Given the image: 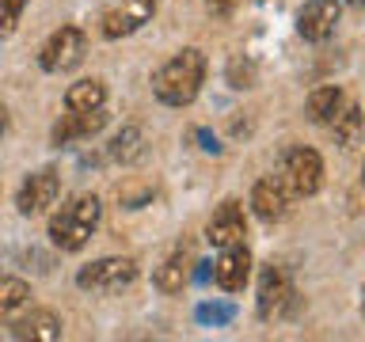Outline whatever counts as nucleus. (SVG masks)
<instances>
[{
    "mask_svg": "<svg viewBox=\"0 0 365 342\" xmlns=\"http://www.w3.org/2000/svg\"><path fill=\"white\" fill-rule=\"evenodd\" d=\"M202 84H205V53L194 50V46L179 50L168 65H160L156 76H153L156 99L168 103V107H187V103H194Z\"/></svg>",
    "mask_w": 365,
    "mask_h": 342,
    "instance_id": "1",
    "label": "nucleus"
},
{
    "mask_svg": "<svg viewBox=\"0 0 365 342\" xmlns=\"http://www.w3.org/2000/svg\"><path fill=\"white\" fill-rule=\"evenodd\" d=\"M99 221H103V202L96 194H80V198H73L68 205H61V209L53 213L50 239L61 251H80L91 239V232L99 228Z\"/></svg>",
    "mask_w": 365,
    "mask_h": 342,
    "instance_id": "2",
    "label": "nucleus"
},
{
    "mask_svg": "<svg viewBox=\"0 0 365 342\" xmlns=\"http://www.w3.org/2000/svg\"><path fill=\"white\" fill-rule=\"evenodd\" d=\"M282 182L289 187V194H297V198H308V194H316L324 187V160H319L316 148H304V145L285 148Z\"/></svg>",
    "mask_w": 365,
    "mask_h": 342,
    "instance_id": "3",
    "label": "nucleus"
},
{
    "mask_svg": "<svg viewBox=\"0 0 365 342\" xmlns=\"http://www.w3.org/2000/svg\"><path fill=\"white\" fill-rule=\"evenodd\" d=\"M88 53V38L80 27H57L38 50V65L46 73H73Z\"/></svg>",
    "mask_w": 365,
    "mask_h": 342,
    "instance_id": "4",
    "label": "nucleus"
},
{
    "mask_svg": "<svg viewBox=\"0 0 365 342\" xmlns=\"http://www.w3.org/2000/svg\"><path fill=\"white\" fill-rule=\"evenodd\" d=\"M137 278V262L133 259H96L88 266L76 270V285L80 289H96V293H114V289H125Z\"/></svg>",
    "mask_w": 365,
    "mask_h": 342,
    "instance_id": "5",
    "label": "nucleus"
},
{
    "mask_svg": "<svg viewBox=\"0 0 365 342\" xmlns=\"http://www.w3.org/2000/svg\"><path fill=\"white\" fill-rule=\"evenodd\" d=\"M293 281H289V274H285L282 266H270L262 270V278H259V301H255V312L259 319H282L285 312H289V304H293Z\"/></svg>",
    "mask_w": 365,
    "mask_h": 342,
    "instance_id": "6",
    "label": "nucleus"
},
{
    "mask_svg": "<svg viewBox=\"0 0 365 342\" xmlns=\"http://www.w3.org/2000/svg\"><path fill=\"white\" fill-rule=\"evenodd\" d=\"M57 194H61V179H57V171L42 167V171H34V175H27V182H23L19 194H16V205H19L23 217H38V213H46L57 202Z\"/></svg>",
    "mask_w": 365,
    "mask_h": 342,
    "instance_id": "7",
    "label": "nucleus"
},
{
    "mask_svg": "<svg viewBox=\"0 0 365 342\" xmlns=\"http://www.w3.org/2000/svg\"><path fill=\"white\" fill-rule=\"evenodd\" d=\"M156 11V0H118L103 11V34L107 38H125V34L141 31Z\"/></svg>",
    "mask_w": 365,
    "mask_h": 342,
    "instance_id": "8",
    "label": "nucleus"
},
{
    "mask_svg": "<svg viewBox=\"0 0 365 342\" xmlns=\"http://www.w3.org/2000/svg\"><path fill=\"white\" fill-rule=\"evenodd\" d=\"M342 16L339 0H304V8L297 11V31L308 42H324L335 34V23Z\"/></svg>",
    "mask_w": 365,
    "mask_h": 342,
    "instance_id": "9",
    "label": "nucleus"
},
{
    "mask_svg": "<svg viewBox=\"0 0 365 342\" xmlns=\"http://www.w3.org/2000/svg\"><path fill=\"white\" fill-rule=\"evenodd\" d=\"M251 278V251L244 244L221 247V259L213 262V281L221 285L225 293H240Z\"/></svg>",
    "mask_w": 365,
    "mask_h": 342,
    "instance_id": "10",
    "label": "nucleus"
},
{
    "mask_svg": "<svg viewBox=\"0 0 365 342\" xmlns=\"http://www.w3.org/2000/svg\"><path fill=\"white\" fill-rule=\"evenodd\" d=\"M251 209H255L259 221H282L285 213H289V187L278 179V175H267L255 182V190H251Z\"/></svg>",
    "mask_w": 365,
    "mask_h": 342,
    "instance_id": "11",
    "label": "nucleus"
},
{
    "mask_svg": "<svg viewBox=\"0 0 365 342\" xmlns=\"http://www.w3.org/2000/svg\"><path fill=\"white\" fill-rule=\"evenodd\" d=\"M205 236H210V244H213V247L244 244L247 221H244V209H240V202H225L221 209L210 217V224H205Z\"/></svg>",
    "mask_w": 365,
    "mask_h": 342,
    "instance_id": "12",
    "label": "nucleus"
},
{
    "mask_svg": "<svg viewBox=\"0 0 365 342\" xmlns=\"http://www.w3.org/2000/svg\"><path fill=\"white\" fill-rule=\"evenodd\" d=\"M11 335L16 338H34V342H57L61 338V319L50 308H34V312L19 316L11 323Z\"/></svg>",
    "mask_w": 365,
    "mask_h": 342,
    "instance_id": "13",
    "label": "nucleus"
},
{
    "mask_svg": "<svg viewBox=\"0 0 365 342\" xmlns=\"http://www.w3.org/2000/svg\"><path fill=\"white\" fill-rule=\"evenodd\" d=\"M103 125H107V110L103 107L80 110V114L68 110L65 118L53 125V145H68V141H76V137H91V133H99Z\"/></svg>",
    "mask_w": 365,
    "mask_h": 342,
    "instance_id": "14",
    "label": "nucleus"
},
{
    "mask_svg": "<svg viewBox=\"0 0 365 342\" xmlns=\"http://www.w3.org/2000/svg\"><path fill=\"white\" fill-rule=\"evenodd\" d=\"M346 107V91L339 84H327V88H316L312 95H308V118L319 122V125H331L342 114Z\"/></svg>",
    "mask_w": 365,
    "mask_h": 342,
    "instance_id": "15",
    "label": "nucleus"
},
{
    "mask_svg": "<svg viewBox=\"0 0 365 342\" xmlns=\"http://www.w3.org/2000/svg\"><path fill=\"white\" fill-rule=\"evenodd\" d=\"M145 156V133L141 125H122L110 141V160L114 164H137Z\"/></svg>",
    "mask_w": 365,
    "mask_h": 342,
    "instance_id": "16",
    "label": "nucleus"
},
{
    "mask_svg": "<svg viewBox=\"0 0 365 342\" xmlns=\"http://www.w3.org/2000/svg\"><path fill=\"white\" fill-rule=\"evenodd\" d=\"M107 103V88H103V80H76L73 88L65 91V107L80 114V110H96Z\"/></svg>",
    "mask_w": 365,
    "mask_h": 342,
    "instance_id": "17",
    "label": "nucleus"
},
{
    "mask_svg": "<svg viewBox=\"0 0 365 342\" xmlns=\"http://www.w3.org/2000/svg\"><path fill=\"white\" fill-rule=\"evenodd\" d=\"M187 278H190V259L182 255V251H175V255H171L164 266H156V274H153L160 293H182Z\"/></svg>",
    "mask_w": 365,
    "mask_h": 342,
    "instance_id": "18",
    "label": "nucleus"
},
{
    "mask_svg": "<svg viewBox=\"0 0 365 342\" xmlns=\"http://www.w3.org/2000/svg\"><path fill=\"white\" fill-rule=\"evenodd\" d=\"M331 130H335V141L339 145H358V137H361V110L354 107V103H346L342 114L331 122Z\"/></svg>",
    "mask_w": 365,
    "mask_h": 342,
    "instance_id": "19",
    "label": "nucleus"
},
{
    "mask_svg": "<svg viewBox=\"0 0 365 342\" xmlns=\"http://www.w3.org/2000/svg\"><path fill=\"white\" fill-rule=\"evenodd\" d=\"M31 301V285L23 278H0V316L16 312Z\"/></svg>",
    "mask_w": 365,
    "mask_h": 342,
    "instance_id": "20",
    "label": "nucleus"
},
{
    "mask_svg": "<svg viewBox=\"0 0 365 342\" xmlns=\"http://www.w3.org/2000/svg\"><path fill=\"white\" fill-rule=\"evenodd\" d=\"M198 323L205 327H225V323H232V316H236V308L232 304H198Z\"/></svg>",
    "mask_w": 365,
    "mask_h": 342,
    "instance_id": "21",
    "label": "nucleus"
},
{
    "mask_svg": "<svg viewBox=\"0 0 365 342\" xmlns=\"http://www.w3.org/2000/svg\"><path fill=\"white\" fill-rule=\"evenodd\" d=\"M31 0H0V38H8L11 31L19 27V16Z\"/></svg>",
    "mask_w": 365,
    "mask_h": 342,
    "instance_id": "22",
    "label": "nucleus"
},
{
    "mask_svg": "<svg viewBox=\"0 0 365 342\" xmlns=\"http://www.w3.org/2000/svg\"><path fill=\"white\" fill-rule=\"evenodd\" d=\"M228 80H232V88H251V65H244L236 57V61L228 65Z\"/></svg>",
    "mask_w": 365,
    "mask_h": 342,
    "instance_id": "23",
    "label": "nucleus"
},
{
    "mask_svg": "<svg viewBox=\"0 0 365 342\" xmlns=\"http://www.w3.org/2000/svg\"><path fill=\"white\" fill-rule=\"evenodd\" d=\"M232 4H236V0H205V11L217 16V19H225L228 11H232Z\"/></svg>",
    "mask_w": 365,
    "mask_h": 342,
    "instance_id": "24",
    "label": "nucleus"
},
{
    "mask_svg": "<svg viewBox=\"0 0 365 342\" xmlns=\"http://www.w3.org/2000/svg\"><path fill=\"white\" fill-rule=\"evenodd\" d=\"M198 141H202V148H205V152H217V141L210 137V130H198Z\"/></svg>",
    "mask_w": 365,
    "mask_h": 342,
    "instance_id": "25",
    "label": "nucleus"
},
{
    "mask_svg": "<svg viewBox=\"0 0 365 342\" xmlns=\"http://www.w3.org/2000/svg\"><path fill=\"white\" fill-rule=\"evenodd\" d=\"M4 125H8V118H4V107H0V133H4Z\"/></svg>",
    "mask_w": 365,
    "mask_h": 342,
    "instance_id": "26",
    "label": "nucleus"
},
{
    "mask_svg": "<svg viewBox=\"0 0 365 342\" xmlns=\"http://www.w3.org/2000/svg\"><path fill=\"white\" fill-rule=\"evenodd\" d=\"M346 4H354V8H365V0H346Z\"/></svg>",
    "mask_w": 365,
    "mask_h": 342,
    "instance_id": "27",
    "label": "nucleus"
},
{
    "mask_svg": "<svg viewBox=\"0 0 365 342\" xmlns=\"http://www.w3.org/2000/svg\"><path fill=\"white\" fill-rule=\"evenodd\" d=\"M361 316H365V289H361Z\"/></svg>",
    "mask_w": 365,
    "mask_h": 342,
    "instance_id": "28",
    "label": "nucleus"
},
{
    "mask_svg": "<svg viewBox=\"0 0 365 342\" xmlns=\"http://www.w3.org/2000/svg\"><path fill=\"white\" fill-rule=\"evenodd\" d=\"M361 179H365V167H361Z\"/></svg>",
    "mask_w": 365,
    "mask_h": 342,
    "instance_id": "29",
    "label": "nucleus"
}]
</instances>
